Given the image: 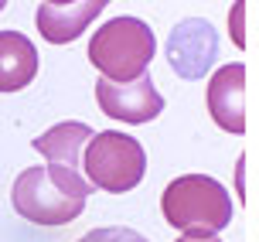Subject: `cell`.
Listing matches in <instances>:
<instances>
[{"mask_svg":"<svg viewBox=\"0 0 259 242\" xmlns=\"http://www.w3.org/2000/svg\"><path fill=\"white\" fill-rule=\"evenodd\" d=\"M92 133L85 123H58V127L45 130L41 137H34V150L41 157H48L52 164L58 167H68V171H78L82 157H85V147L92 143Z\"/></svg>","mask_w":259,"mask_h":242,"instance_id":"cell-10","label":"cell"},{"mask_svg":"<svg viewBox=\"0 0 259 242\" xmlns=\"http://www.w3.org/2000/svg\"><path fill=\"white\" fill-rule=\"evenodd\" d=\"M208 113L229 133L246 130V65H222L208 78Z\"/></svg>","mask_w":259,"mask_h":242,"instance_id":"cell-7","label":"cell"},{"mask_svg":"<svg viewBox=\"0 0 259 242\" xmlns=\"http://www.w3.org/2000/svg\"><path fill=\"white\" fill-rule=\"evenodd\" d=\"M38 75V48L21 31H0V92H17Z\"/></svg>","mask_w":259,"mask_h":242,"instance_id":"cell-9","label":"cell"},{"mask_svg":"<svg viewBox=\"0 0 259 242\" xmlns=\"http://www.w3.org/2000/svg\"><path fill=\"white\" fill-rule=\"evenodd\" d=\"M154 58V31L140 17H113L89 38V62L109 82H137Z\"/></svg>","mask_w":259,"mask_h":242,"instance_id":"cell-2","label":"cell"},{"mask_svg":"<svg viewBox=\"0 0 259 242\" xmlns=\"http://www.w3.org/2000/svg\"><path fill=\"white\" fill-rule=\"evenodd\" d=\"M92 184L78 171L48 164V167H24L11 188L14 212L34 225H68L82 215Z\"/></svg>","mask_w":259,"mask_h":242,"instance_id":"cell-1","label":"cell"},{"mask_svg":"<svg viewBox=\"0 0 259 242\" xmlns=\"http://www.w3.org/2000/svg\"><path fill=\"white\" fill-rule=\"evenodd\" d=\"M0 11H4V4H0Z\"/></svg>","mask_w":259,"mask_h":242,"instance_id":"cell-13","label":"cell"},{"mask_svg":"<svg viewBox=\"0 0 259 242\" xmlns=\"http://www.w3.org/2000/svg\"><path fill=\"white\" fill-rule=\"evenodd\" d=\"M82 171L89 174L92 188H103L109 194H123L143 181L147 153H143L140 140H133L119 130H103L85 147Z\"/></svg>","mask_w":259,"mask_h":242,"instance_id":"cell-4","label":"cell"},{"mask_svg":"<svg viewBox=\"0 0 259 242\" xmlns=\"http://www.w3.org/2000/svg\"><path fill=\"white\" fill-rule=\"evenodd\" d=\"M219 55V34L201 17H188L170 31L167 62L181 78H201Z\"/></svg>","mask_w":259,"mask_h":242,"instance_id":"cell-6","label":"cell"},{"mask_svg":"<svg viewBox=\"0 0 259 242\" xmlns=\"http://www.w3.org/2000/svg\"><path fill=\"white\" fill-rule=\"evenodd\" d=\"M178 242H222V239H215V235H205V232H184Z\"/></svg>","mask_w":259,"mask_h":242,"instance_id":"cell-12","label":"cell"},{"mask_svg":"<svg viewBox=\"0 0 259 242\" xmlns=\"http://www.w3.org/2000/svg\"><path fill=\"white\" fill-rule=\"evenodd\" d=\"M96 99L109 119H123V123H150L164 109V96L157 92L154 78L140 75L137 82H109L99 78L96 82Z\"/></svg>","mask_w":259,"mask_h":242,"instance_id":"cell-5","label":"cell"},{"mask_svg":"<svg viewBox=\"0 0 259 242\" xmlns=\"http://www.w3.org/2000/svg\"><path fill=\"white\" fill-rule=\"evenodd\" d=\"M78 242H147L140 232L133 229H123V225H109V229H92L85 232Z\"/></svg>","mask_w":259,"mask_h":242,"instance_id":"cell-11","label":"cell"},{"mask_svg":"<svg viewBox=\"0 0 259 242\" xmlns=\"http://www.w3.org/2000/svg\"><path fill=\"white\" fill-rule=\"evenodd\" d=\"M160 208H164V218L181 232L215 235L225 225H232V198L219 181L205 178V174L174 178L164 188Z\"/></svg>","mask_w":259,"mask_h":242,"instance_id":"cell-3","label":"cell"},{"mask_svg":"<svg viewBox=\"0 0 259 242\" xmlns=\"http://www.w3.org/2000/svg\"><path fill=\"white\" fill-rule=\"evenodd\" d=\"M106 0H78V4H41L34 14L41 38L52 45H68L75 41L85 27L103 14Z\"/></svg>","mask_w":259,"mask_h":242,"instance_id":"cell-8","label":"cell"}]
</instances>
